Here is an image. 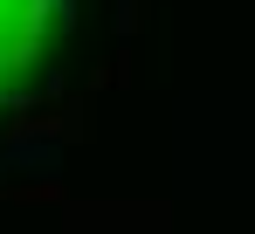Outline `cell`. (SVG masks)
I'll return each instance as SVG.
<instances>
[{
    "mask_svg": "<svg viewBox=\"0 0 255 234\" xmlns=\"http://www.w3.org/2000/svg\"><path fill=\"white\" fill-rule=\"evenodd\" d=\"M118 28H125V35L138 28V0H118Z\"/></svg>",
    "mask_w": 255,
    "mask_h": 234,
    "instance_id": "6da1fadb",
    "label": "cell"
}]
</instances>
